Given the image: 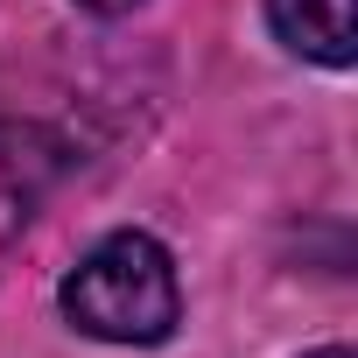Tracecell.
Instances as JSON below:
<instances>
[{"instance_id":"obj_2","label":"cell","mask_w":358,"mask_h":358,"mask_svg":"<svg viewBox=\"0 0 358 358\" xmlns=\"http://www.w3.org/2000/svg\"><path fill=\"white\" fill-rule=\"evenodd\" d=\"M43 190H50V141L36 127L0 120V260H8L15 239L29 232Z\"/></svg>"},{"instance_id":"obj_5","label":"cell","mask_w":358,"mask_h":358,"mask_svg":"<svg viewBox=\"0 0 358 358\" xmlns=\"http://www.w3.org/2000/svg\"><path fill=\"white\" fill-rule=\"evenodd\" d=\"M309 358H351V351H344V344H323V351H309Z\"/></svg>"},{"instance_id":"obj_4","label":"cell","mask_w":358,"mask_h":358,"mask_svg":"<svg viewBox=\"0 0 358 358\" xmlns=\"http://www.w3.org/2000/svg\"><path fill=\"white\" fill-rule=\"evenodd\" d=\"M78 8H92V15H127L134 0H78Z\"/></svg>"},{"instance_id":"obj_1","label":"cell","mask_w":358,"mask_h":358,"mask_svg":"<svg viewBox=\"0 0 358 358\" xmlns=\"http://www.w3.org/2000/svg\"><path fill=\"white\" fill-rule=\"evenodd\" d=\"M64 316L99 337V344H162L183 316L176 260L148 232H113L99 239L71 274H64Z\"/></svg>"},{"instance_id":"obj_3","label":"cell","mask_w":358,"mask_h":358,"mask_svg":"<svg viewBox=\"0 0 358 358\" xmlns=\"http://www.w3.org/2000/svg\"><path fill=\"white\" fill-rule=\"evenodd\" d=\"M267 22H274V36H281L295 57H309V64H323V71H344V64L358 57L351 0H267Z\"/></svg>"}]
</instances>
